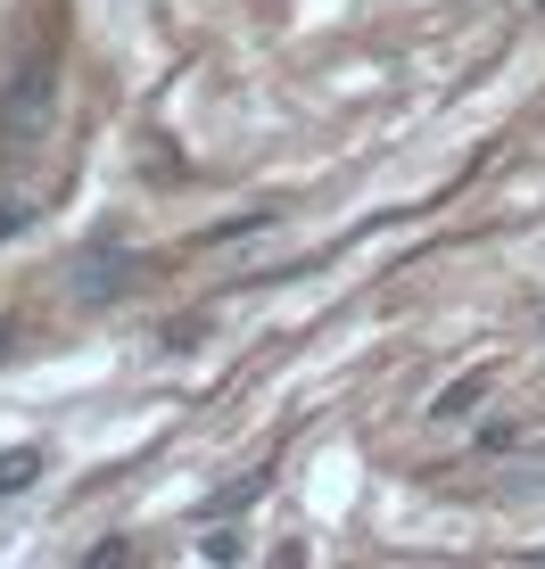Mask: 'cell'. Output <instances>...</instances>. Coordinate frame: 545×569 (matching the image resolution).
<instances>
[{"mask_svg":"<svg viewBox=\"0 0 545 569\" xmlns=\"http://www.w3.org/2000/svg\"><path fill=\"white\" fill-rule=\"evenodd\" d=\"M265 487H272V470H248V479H231V487H216V496H207V512L231 520V512H248V503H257Z\"/></svg>","mask_w":545,"mask_h":569,"instance_id":"cell-4","label":"cell"},{"mask_svg":"<svg viewBox=\"0 0 545 569\" xmlns=\"http://www.w3.org/2000/svg\"><path fill=\"white\" fill-rule=\"evenodd\" d=\"M199 553H207V561H231V553H240V528H216V537H207Z\"/></svg>","mask_w":545,"mask_h":569,"instance_id":"cell-7","label":"cell"},{"mask_svg":"<svg viewBox=\"0 0 545 569\" xmlns=\"http://www.w3.org/2000/svg\"><path fill=\"white\" fill-rule=\"evenodd\" d=\"M42 470H50L42 446H9V455H0V496H26V487L42 479Z\"/></svg>","mask_w":545,"mask_h":569,"instance_id":"cell-2","label":"cell"},{"mask_svg":"<svg viewBox=\"0 0 545 569\" xmlns=\"http://www.w3.org/2000/svg\"><path fill=\"white\" fill-rule=\"evenodd\" d=\"M42 124H50V58H26L17 83H9V100H0V149L26 157L42 141Z\"/></svg>","mask_w":545,"mask_h":569,"instance_id":"cell-1","label":"cell"},{"mask_svg":"<svg viewBox=\"0 0 545 569\" xmlns=\"http://www.w3.org/2000/svg\"><path fill=\"white\" fill-rule=\"evenodd\" d=\"M33 214H42V207H33V199H0V240H17V231H26V223H33Z\"/></svg>","mask_w":545,"mask_h":569,"instance_id":"cell-6","label":"cell"},{"mask_svg":"<svg viewBox=\"0 0 545 569\" xmlns=\"http://www.w3.org/2000/svg\"><path fill=\"white\" fill-rule=\"evenodd\" d=\"M116 289H132V257H125V248L83 264V298H116Z\"/></svg>","mask_w":545,"mask_h":569,"instance_id":"cell-3","label":"cell"},{"mask_svg":"<svg viewBox=\"0 0 545 569\" xmlns=\"http://www.w3.org/2000/svg\"><path fill=\"white\" fill-rule=\"evenodd\" d=\"M479 397H488V371H463L455 388H438V405H430V413H438V421H463Z\"/></svg>","mask_w":545,"mask_h":569,"instance_id":"cell-5","label":"cell"}]
</instances>
